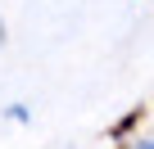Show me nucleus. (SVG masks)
Segmentation results:
<instances>
[{"instance_id":"1","label":"nucleus","mask_w":154,"mask_h":149,"mask_svg":"<svg viewBox=\"0 0 154 149\" xmlns=\"http://www.w3.org/2000/svg\"><path fill=\"white\" fill-rule=\"evenodd\" d=\"M140 122H145V109H131V113H122V118L109 127V136H113V140H127V136H131Z\"/></svg>"},{"instance_id":"2","label":"nucleus","mask_w":154,"mask_h":149,"mask_svg":"<svg viewBox=\"0 0 154 149\" xmlns=\"http://www.w3.org/2000/svg\"><path fill=\"white\" fill-rule=\"evenodd\" d=\"M140 149H154V145H140Z\"/></svg>"}]
</instances>
